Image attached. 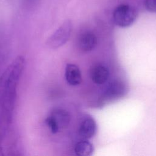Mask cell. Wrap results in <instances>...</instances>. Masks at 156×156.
I'll return each instance as SVG.
<instances>
[{
	"instance_id": "7c38bea8",
	"label": "cell",
	"mask_w": 156,
	"mask_h": 156,
	"mask_svg": "<svg viewBox=\"0 0 156 156\" xmlns=\"http://www.w3.org/2000/svg\"><path fill=\"white\" fill-rule=\"evenodd\" d=\"M40 0H21L22 5L26 8H33L39 2Z\"/></svg>"
},
{
	"instance_id": "8992f818",
	"label": "cell",
	"mask_w": 156,
	"mask_h": 156,
	"mask_svg": "<svg viewBox=\"0 0 156 156\" xmlns=\"http://www.w3.org/2000/svg\"><path fill=\"white\" fill-rule=\"evenodd\" d=\"M50 116L56 123L59 130H62L68 127L70 122L71 117L69 113L62 108H55L53 110Z\"/></svg>"
},
{
	"instance_id": "52a82bcc",
	"label": "cell",
	"mask_w": 156,
	"mask_h": 156,
	"mask_svg": "<svg viewBox=\"0 0 156 156\" xmlns=\"http://www.w3.org/2000/svg\"><path fill=\"white\" fill-rule=\"evenodd\" d=\"M97 37L91 32L87 31L81 34L79 38V48L85 52H88L94 49L97 44Z\"/></svg>"
},
{
	"instance_id": "7a4b0ae2",
	"label": "cell",
	"mask_w": 156,
	"mask_h": 156,
	"mask_svg": "<svg viewBox=\"0 0 156 156\" xmlns=\"http://www.w3.org/2000/svg\"><path fill=\"white\" fill-rule=\"evenodd\" d=\"M137 15V11L133 6L122 4L118 5L113 10V20L117 26L126 27L135 22Z\"/></svg>"
},
{
	"instance_id": "9c48e42d",
	"label": "cell",
	"mask_w": 156,
	"mask_h": 156,
	"mask_svg": "<svg viewBox=\"0 0 156 156\" xmlns=\"http://www.w3.org/2000/svg\"><path fill=\"white\" fill-rule=\"evenodd\" d=\"M74 151L77 155L89 156L93 154L94 147L90 142L83 139V140L80 141L76 143Z\"/></svg>"
},
{
	"instance_id": "3957f363",
	"label": "cell",
	"mask_w": 156,
	"mask_h": 156,
	"mask_svg": "<svg viewBox=\"0 0 156 156\" xmlns=\"http://www.w3.org/2000/svg\"><path fill=\"white\" fill-rule=\"evenodd\" d=\"M73 30L71 21L63 22L48 38L46 44L52 49H57L64 45L69 39Z\"/></svg>"
},
{
	"instance_id": "8fae6325",
	"label": "cell",
	"mask_w": 156,
	"mask_h": 156,
	"mask_svg": "<svg viewBox=\"0 0 156 156\" xmlns=\"http://www.w3.org/2000/svg\"><path fill=\"white\" fill-rule=\"evenodd\" d=\"M144 4L147 11L152 13L156 12V0H144Z\"/></svg>"
},
{
	"instance_id": "6da1fadb",
	"label": "cell",
	"mask_w": 156,
	"mask_h": 156,
	"mask_svg": "<svg viewBox=\"0 0 156 156\" xmlns=\"http://www.w3.org/2000/svg\"><path fill=\"white\" fill-rule=\"evenodd\" d=\"M25 59L17 57L7 68L0 77V104L3 109L10 113L14 107L18 81L23 71Z\"/></svg>"
},
{
	"instance_id": "277c9868",
	"label": "cell",
	"mask_w": 156,
	"mask_h": 156,
	"mask_svg": "<svg viewBox=\"0 0 156 156\" xmlns=\"http://www.w3.org/2000/svg\"><path fill=\"white\" fill-rule=\"evenodd\" d=\"M97 126L96 121L91 117H87L81 122L79 128V134L84 140L92 138L96 133Z\"/></svg>"
},
{
	"instance_id": "5b68a950",
	"label": "cell",
	"mask_w": 156,
	"mask_h": 156,
	"mask_svg": "<svg viewBox=\"0 0 156 156\" xmlns=\"http://www.w3.org/2000/svg\"><path fill=\"white\" fill-rule=\"evenodd\" d=\"M66 82L71 86H76L82 82V74L79 68L75 64H67L65 69Z\"/></svg>"
},
{
	"instance_id": "ba28073f",
	"label": "cell",
	"mask_w": 156,
	"mask_h": 156,
	"mask_svg": "<svg viewBox=\"0 0 156 156\" xmlns=\"http://www.w3.org/2000/svg\"><path fill=\"white\" fill-rule=\"evenodd\" d=\"M109 75L110 73L108 68L101 65L94 66L90 73L92 81L98 85H102L105 83L108 79Z\"/></svg>"
},
{
	"instance_id": "30bf717a",
	"label": "cell",
	"mask_w": 156,
	"mask_h": 156,
	"mask_svg": "<svg viewBox=\"0 0 156 156\" xmlns=\"http://www.w3.org/2000/svg\"><path fill=\"white\" fill-rule=\"evenodd\" d=\"M123 91V86L121 83L115 82H113L108 85L107 88L105 93L107 96H109L110 98L118 96L121 94L122 92Z\"/></svg>"
}]
</instances>
